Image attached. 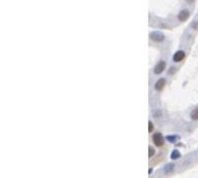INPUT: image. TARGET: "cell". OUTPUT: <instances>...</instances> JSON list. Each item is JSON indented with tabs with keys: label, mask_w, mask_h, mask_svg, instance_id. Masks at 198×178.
<instances>
[{
	"label": "cell",
	"mask_w": 198,
	"mask_h": 178,
	"mask_svg": "<svg viewBox=\"0 0 198 178\" xmlns=\"http://www.w3.org/2000/svg\"><path fill=\"white\" fill-rule=\"evenodd\" d=\"M152 142H153V145L155 147H164L165 146V138L162 135V133H160V132H155L153 133L152 135Z\"/></svg>",
	"instance_id": "cell-1"
},
{
	"label": "cell",
	"mask_w": 198,
	"mask_h": 178,
	"mask_svg": "<svg viewBox=\"0 0 198 178\" xmlns=\"http://www.w3.org/2000/svg\"><path fill=\"white\" fill-rule=\"evenodd\" d=\"M165 69H166V63L164 60H160L154 67V74H161Z\"/></svg>",
	"instance_id": "cell-2"
},
{
	"label": "cell",
	"mask_w": 198,
	"mask_h": 178,
	"mask_svg": "<svg viewBox=\"0 0 198 178\" xmlns=\"http://www.w3.org/2000/svg\"><path fill=\"white\" fill-rule=\"evenodd\" d=\"M165 86H166V79L161 78V79H159V80L155 82L154 89H155L156 92H161V90H162V89L165 88Z\"/></svg>",
	"instance_id": "cell-3"
},
{
	"label": "cell",
	"mask_w": 198,
	"mask_h": 178,
	"mask_svg": "<svg viewBox=\"0 0 198 178\" xmlns=\"http://www.w3.org/2000/svg\"><path fill=\"white\" fill-rule=\"evenodd\" d=\"M184 57H185L184 51H177L175 55H174V57H173V60L175 63H179V61H182L184 59Z\"/></svg>",
	"instance_id": "cell-4"
},
{
	"label": "cell",
	"mask_w": 198,
	"mask_h": 178,
	"mask_svg": "<svg viewBox=\"0 0 198 178\" xmlns=\"http://www.w3.org/2000/svg\"><path fill=\"white\" fill-rule=\"evenodd\" d=\"M188 17H189V11H187V9L182 11L178 14V20L179 21H185V20H188Z\"/></svg>",
	"instance_id": "cell-5"
},
{
	"label": "cell",
	"mask_w": 198,
	"mask_h": 178,
	"mask_svg": "<svg viewBox=\"0 0 198 178\" xmlns=\"http://www.w3.org/2000/svg\"><path fill=\"white\" fill-rule=\"evenodd\" d=\"M156 155V149L153 145H150L148 146V158H153L154 156Z\"/></svg>",
	"instance_id": "cell-6"
},
{
	"label": "cell",
	"mask_w": 198,
	"mask_h": 178,
	"mask_svg": "<svg viewBox=\"0 0 198 178\" xmlns=\"http://www.w3.org/2000/svg\"><path fill=\"white\" fill-rule=\"evenodd\" d=\"M174 169H175V164H174V163H169V164L165 165L164 171H165V173H169V172H173Z\"/></svg>",
	"instance_id": "cell-7"
},
{
	"label": "cell",
	"mask_w": 198,
	"mask_h": 178,
	"mask_svg": "<svg viewBox=\"0 0 198 178\" xmlns=\"http://www.w3.org/2000/svg\"><path fill=\"white\" fill-rule=\"evenodd\" d=\"M190 119L191 120H198V106L190 112Z\"/></svg>",
	"instance_id": "cell-8"
},
{
	"label": "cell",
	"mask_w": 198,
	"mask_h": 178,
	"mask_svg": "<svg viewBox=\"0 0 198 178\" xmlns=\"http://www.w3.org/2000/svg\"><path fill=\"white\" fill-rule=\"evenodd\" d=\"M153 130H154V124H153V121H152V120H150V121H148V132H150V133H152V132H153Z\"/></svg>",
	"instance_id": "cell-9"
},
{
	"label": "cell",
	"mask_w": 198,
	"mask_h": 178,
	"mask_svg": "<svg viewBox=\"0 0 198 178\" xmlns=\"http://www.w3.org/2000/svg\"><path fill=\"white\" fill-rule=\"evenodd\" d=\"M174 72H175V68H174V67H172V68H170V71H169V73H170V74H173Z\"/></svg>",
	"instance_id": "cell-10"
}]
</instances>
